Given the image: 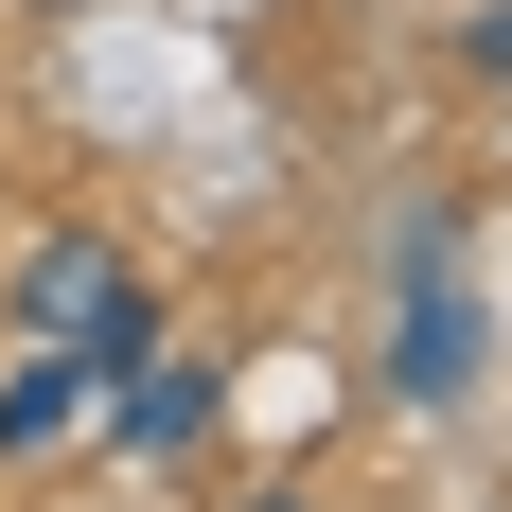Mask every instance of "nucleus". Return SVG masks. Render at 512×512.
Returning a JSON list of instances; mask_svg holds the SVG:
<instances>
[{"label": "nucleus", "instance_id": "nucleus-2", "mask_svg": "<svg viewBox=\"0 0 512 512\" xmlns=\"http://www.w3.org/2000/svg\"><path fill=\"white\" fill-rule=\"evenodd\" d=\"M89 424H106V460H124V477H177V460H212V442H230V354H177V336H159V354L124 371Z\"/></svg>", "mask_w": 512, "mask_h": 512}, {"label": "nucleus", "instance_id": "nucleus-5", "mask_svg": "<svg viewBox=\"0 0 512 512\" xmlns=\"http://www.w3.org/2000/svg\"><path fill=\"white\" fill-rule=\"evenodd\" d=\"M460 71H477V89L512 106V0H477V18H460Z\"/></svg>", "mask_w": 512, "mask_h": 512}, {"label": "nucleus", "instance_id": "nucleus-1", "mask_svg": "<svg viewBox=\"0 0 512 512\" xmlns=\"http://www.w3.org/2000/svg\"><path fill=\"white\" fill-rule=\"evenodd\" d=\"M389 407L407 424H460L477 389H495V301H477V265H460V212L407 195V230H389Z\"/></svg>", "mask_w": 512, "mask_h": 512}, {"label": "nucleus", "instance_id": "nucleus-6", "mask_svg": "<svg viewBox=\"0 0 512 512\" xmlns=\"http://www.w3.org/2000/svg\"><path fill=\"white\" fill-rule=\"evenodd\" d=\"M248 512H318V495H248Z\"/></svg>", "mask_w": 512, "mask_h": 512}, {"label": "nucleus", "instance_id": "nucleus-3", "mask_svg": "<svg viewBox=\"0 0 512 512\" xmlns=\"http://www.w3.org/2000/svg\"><path fill=\"white\" fill-rule=\"evenodd\" d=\"M124 283H142V265L106 248V230H36V248H18V283H0V336H53V354H89V318L124 301Z\"/></svg>", "mask_w": 512, "mask_h": 512}, {"label": "nucleus", "instance_id": "nucleus-4", "mask_svg": "<svg viewBox=\"0 0 512 512\" xmlns=\"http://www.w3.org/2000/svg\"><path fill=\"white\" fill-rule=\"evenodd\" d=\"M89 407H106V371H89V354H53V336H18V371H0V477L71 460V442H89Z\"/></svg>", "mask_w": 512, "mask_h": 512}]
</instances>
